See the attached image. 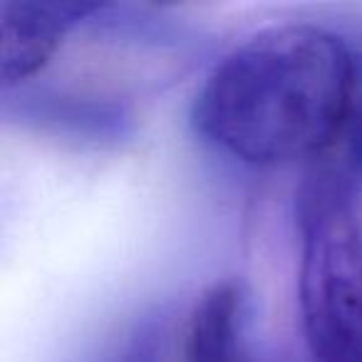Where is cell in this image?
Segmentation results:
<instances>
[{
    "label": "cell",
    "mask_w": 362,
    "mask_h": 362,
    "mask_svg": "<svg viewBox=\"0 0 362 362\" xmlns=\"http://www.w3.org/2000/svg\"><path fill=\"white\" fill-rule=\"evenodd\" d=\"M362 187L313 161L298 189V308L313 362H362Z\"/></svg>",
    "instance_id": "2"
},
{
    "label": "cell",
    "mask_w": 362,
    "mask_h": 362,
    "mask_svg": "<svg viewBox=\"0 0 362 362\" xmlns=\"http://www.w3.org/2000/svg\"><path fill=\"white\" fill-rule=\"evenodd\" d=\"M95 3L85 0H6L0 6V85H30L65 35L85 25Z\"/></svg>",
    "instance_id": "4"
},
{
    "label": "cell",
    "mask_w": 362,
    "mask_h": 362,
    "mask_svg": "<svg viewBox=\"0 0 362 362\" xmlns=\"http://www.w3.org/2000/svg\"><path fill=\"white\" fill-rule=\"evenodd\" d=\"M3 119L75 149H115L134 132V117L124 102L47 85L3 90Z\"/></svg>",
    "instance_id": "3"
},
{
    "label": "cell",
    "mask_w": 362,
    "mask_h": 362,
    "mask_svg": "<svg viewBox=\"0 0 362 362\" xmlns=\"http://www.w3.org/2000/svg\"><path fill=\"white\" fill-rule=\"evenodd\" d=\"M340 174L362 187V47L355 42V82H352L347 115L335 141L317 156ZM315 161V159H313Z\"/></svg>",
    "instance_id": "7"
},
{
    "label": "cell",
    "mask_w": 362,
    "mask_h": 362,
    "mask_svg": "<svg viewBox=\"0 0 362 362\" xmlns=\"http://www.w3.org/2000/svg\"><path fill=\"white\" fill-rule=\"evenodd\" d=\"M251 293L236 278L199 298L184 332V362H256L248 342Z\"/></svg>",
    "instance_id": "5"
},
{
    "label": "cell",
    "mask_w": 362,
    "mask_h": 362,
    "mask_svg": "<svg viewBox=\"0 0 362 362\" xmlns=\"http://www.w3.org/2000/svg\"><path fill=\"white\" fill-rule=\"evenodd\" d=\"M352 82V37L315 23L273 25L214 67L194 100L192 124L246 164L313 161L335 141Z\"/></svg>",
    "instance_id": "1"
},
{
    "label": "cell",
    "mask_w": 362,
    "mask_h": 362,
    "mask_svg": "<svg viewBox=\"0 0 362 362\" xmlns=\"http://www.w3.org/2000/svg\"><path fill=\"white\" fill-rule=\"evenodd\" d=\"M176 315L169 305H146L122 317L80 362H171Z\"/></svg>",
    "instance_id": "6"
}]
</instances>
